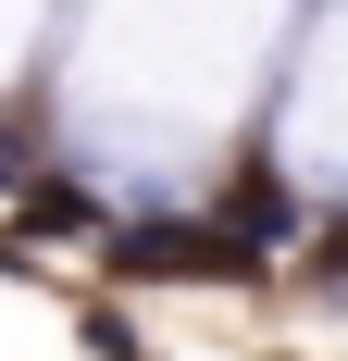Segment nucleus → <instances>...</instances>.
I'll return each instance as SVG.
<instances>
[{
  "mask_svg": "<svg viewBox=\"0 0 348 361\" xmlns=\"http://www.w3.org/2000/svg\"><path fill=\"white\" fill-rule=\"evenodd\" d=\"M323 287H348V224H336V250H323Z\"/></svg>",
  "mask_w": 348,
  "mask_h": 361,
  "instance_id": "obj_1",
  "label": "nucleus"
}]
</instances>
